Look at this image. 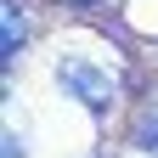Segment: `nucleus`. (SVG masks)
Here are the masks:
<instances>
[{
	"instance_id": "nucleus-2",
	"label": "nucleus",
	"mask_w": 158,
	"mask_h": 158,
	"mask_svg": "<svg viewBox=\"0 0 158 158\" xmlns=\"http://www.w3.org/2000/svg\"><path fill=\"white\" fill-rule=\"evenodd\" d=\"M0 23H6V62L17 56V45H23V34H28V23H23V11L6 0V11H0Z\"/></svg>"
},
{
	"instance_id": "nucleus-1",
	"label": "nucleus",
	"mask_w": 158,
	"mask_h": 158,
	"mask_svg": "<svg viewBox=\"0 0 158 158\" xmlns=\"http://www.w3.org/2000/svg\"><path fill=\"white\" fill-rule=\"evenodd\" d=\"M56 79H62V90H73L85 107H107V102H113V79H107L102 68H90V62H62Z\"/></svg>"
}]
</instances>
